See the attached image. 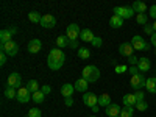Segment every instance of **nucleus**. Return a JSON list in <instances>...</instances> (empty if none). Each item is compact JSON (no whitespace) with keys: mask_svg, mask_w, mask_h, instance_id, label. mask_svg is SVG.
<instances>
[{"mask_svg":"<svg viewBox=\"0 0 156 117\" xmlns=\"http://www.w3.org/2000/svg\"><path fill=\"white\" fill-rule=\"evenodd\" d=\"M0 41H2V44H6V42L12 41V33L8 28H3L2 31H0Z\"/></svg>","mask_w":156,"mask_h":117,"instance_id":"21","label":"nucleus"},{"mask_svg":"<svg viewBox=\"0 0 156 117\" xmlns=\"http://www.w3.org/2000/svg\"><path fill=\"white\" fill-rule=\"evenodd\" d=\"M131 8L134 9V12H137V14H144V12L147 11V5L144 2H134Z\"/></svg>","mask_w":156,"mask_h":117,"instance_id":"23","label":"nucleus"},{"mask_svg":"<svg viewBox=\"0 0 156 117\" xmlns=\"http://www.w3.org/2000/svg\"><path fill=\"white\" fill-rule=\"evenodd\" d=\"M144 33H147V34H150V36H151V34L154 33V30H153V25H148V23H147L145 27H144Z\"/></svg>","mask_w":156,"mask_h":117,"instance_id":"37","label":"nucleus"},{"mask_svg":"<svg viewBox=\"0 0 156 117\" xmlns=\"http://www.w3.org/2000/svg\"><path fill=\"white\" fill-rule=\"evenodd\" d=\"M154 55H156V50H154Z\"/></svg>","mask_w":156,"mask_h":117,"instance_id":"52","label":"nucleus"},{"mask_svg":"<svg viewBox=\"0 0 156 117\" xmlns=\"http://www.w3.org/2000/svg\"><path fill=\"white\" fill-rule=\"evenodd\" d=\"M150 41H151V45H154L156 47V31L151 34V37H150Z\"/></svg>","mask_w":156,"mask_h":117,"instance_id":"45","label":"nucleus"},{"mask_svg":"<svg viewBox=\"0 0 156 117\" xmlns=\"http://www.w3.org/2000/svg\"><path fill=\"white\" fill-rule=\"evenodd\" d=\"M83 101H84L86 106L94 108V106L98 105V97L95 94H92V92H86V94H83Z\"/></svg>","mask_w":156,"mask_h":117,"instance_id":"10","label":"nucleus"},{"mask_svg":"<svg viewBox=\"0 0 156 117\" xmlns=\"http://www.w3.org/2000/svg\"><path fill=\"white\" fill-rule=\"evenodd\" d=\"M0 48H2V51H5L8 56H16L17 51H19V44L16 41H9L6 44H2Z\"/></svg>","mask_w":156,"mask_h":117,"instance_id":"6","label":"nucleus"},{"mask_svg":"<svg viewBox=\"0 0 156 117\" xmlns=\"http://www.w3.org/2000/svg\"><path fill=\"white\" fill-rule=\"evenodd\" d=\"M120 115L122 117H133L134 115V106H125V108H122Z\"/></svg>","mask_w":156,"mask_h":117,"instance_id":"26","label":"nucleus"},{"mask_svg":"<svg viewBox=\"0 0 156 117\" xmlns=\"http://www.w3.org/2000/svg\"><path fill=\"white\" fill-rule=\"evenodd\" d=\"M50 90H51V87H50L48 84H44V86L41 87V92H42L44 95H47V94H50Z\"/></svg>","mask_w":156,"mask_h":117,"instance_id":"40","label":"nucleus"},{"mask_svg":"<svg viewBox=\"0 0 156 117\" xmlns=\"http://www.w3.org/2000/svg\"><path fill=\"white\" fill-rule=\"evenodd\" d=\"M137 69H139L140 73L148 72V70H150V59H148V58H140L139 62H137Z\"/></svg>","mask_w":156,"mask_h":117,"instance_id":"16","label":"nucleus"},{"mask_svg":"<svg viewBox=\"0 0 156 117\" xmlns=\"http://www.w3.org/2000/svg\"><path fill=\"white\" fill-rule=\"evenodd\" d=\"M128 70H129V73H131V75H137V73H140L139 69H137V66H131Z\"/></svg>","mask_w":156,"mask_h":117,"instance_id":"42","label":"nucleus"},{"mask_svg":"<svg viewBox=\"0 0 156 117\" xmlns=\"http://www.w3.org/2000/svg\"><path fill=\"white\" fill-rule=\"evenodd\" d=\"M80 34H81V30H80V27H78L76 23H70L69 27L66 28V36L70 39V41L80 39Z\"/></svg>","mask_w":156,"mask_h":117,"instance_id":"7","label":"nucleus"},{"mask_svg":"<svg viewBox=\"0 0 156 117\" xmlns=\"http://www.w3.org/2000/svg\"><path fill=\"white\" fill-rule=\"evenodd\" d=\"M87 81L84 80V78H80V80H76L75 81V90H78V92H83V94H86V90H87Z\"/></svg>","mask_w":156,"mask_h":117,"instance_id":"17","label":"nucleus"},{"mask_svg":"<svg viewBox=\"0 0 156 117\" xmlns=\"http://www.w3.org/2000/svg\"><path fill=\"white\" fill-rule=\"evenodd\" d=\"M112 12L115 16L122 17V19H131L134 16V9L131 6H115L112 9Z\"/></svg>","mask_w":156,"mask_h":117,"instance_id":"3","label":"nucleus"},{"mask_svg":"<svg viewBox=\"0 0 156 117\" xmlns=\"http://www.w3.org/2000/svg\"><path fill=\"white\" fill-rule=\"evenodd\" d=\"M90 109H92V112H98V105L94 106V108H90Z\"/></svg>","mask_w":156,"mask_h":117,"instance_id":"48","label":"nucleus"},{"mask_svg":"<svg viewBox=\"0 0 156 117\" xmlns=\"http://www.w3.org/2000/svg\"><path fill=\"white\" fill-rule=\"evenodd\" d=\"M73 92H75V86H72V84H69V83H66V84L61 86V95H62L64 98L72 97Z\"/></svg>","mask_w":156,"mask_h":117,"instance_id":"15","label":"nucleus"},{"mask_svg":"<svg viewBox=\"0 0 156 117\" xmlns=\"http://www.w3.org/2000/svg\"><path fill=\"white\" fill-rule=\"evenodd\" d=\"M147 108H148V103H147L145 100L136 103V109H137V111H147Z\"/></svg>","mask_w":156,"mask_h":117,"instance_id":"34","label":"nucleus"},{"mask_svg":"<svg viewBox=\"0 0 156 117\" xmlns=\"http://www.w3.org/2000/svg\"><path fill=\"white\" fill-rule=\"evenodd\" d=\"M120 106L119 105H115V103H111L109 106H106V109H105V114L108 115V117H117V115H120Z\"/></svg>","mask_w":156,"mask_h":117,"instance_id":"13","label":"nucleus"},{"mask_svg":"<svg viewBox=\"0 0 156 117\" xmlns=\"http://www.w3.org/2000/svg\"><path fill=\"white\" fill-rule=\"evenodd\" d=\"M6 83H8L9 87H14V89L17 87V89H20V86H22V78H20V75H19L17 72H12V73L8 76Z\"/></svg>","mask_w":156,"mask_h":117,"instance_id":"9","label":"nucleus"},{"mask_svg":"<svg viewBox=\"0 0 156 117\" xmlns=\"http://www.w3.org/2000/svg\"><path fill=\"white\" fill-rule=\"evenodd\" d=\"M8 30H9V31H11V33H12V36H14V34H16V33H17V28H16V27H9V28H8Z\"/></svg>","mask_w":156,"mask_h":117,"instance_id":"47","label":"nucleus"},{"mask_svg":"<svg viewBox=\"0 0 156 117\" xmlns=\"http://www.w3.org/2000/svg\"><path fill=\"white\" fill-rule=\"evenodd\" d=\"M128 61H129V64H131V66H137V62H139V58L133 55V56H129V58H128Z\"/></svg>","mask_w":156,"mask_h":117,"instance_id":"39","label":"nucleus"},{"mask_svg":"<svg viewBox=\"0 0 156 117\" xmlns=\"http://www.w3.org/2000/svg\"><path fill=\"white\" fill-rule=\"evenodd\" d=\"M111 105V97H109V94H101L100 97H98V106H109Z\"/></svg>","mask_w":156,"mask_h":117,"instance_id":"25","label":"nucleus"},{"mask_svg":"<svg viewBox=\"0 0 156 117\" xmlns=\"http://www.w3.org/2000/svg\"><path fill=\"white\" fill-rule=\"evenodd\" d=\"M117 117H122V115H117Z\"/></svg>","mask_w":156,"mask_h":117,"instance_id":"51","label":"nucleus"},{"mask_svg":"<svg viewBox=\"0 0 156 117\" xmlns=\"http://www.w3.org/2000/svg\"><path fill=\"white\" fill-rule=\"evenodd\" d=\"M145 87H147V92H150V94H156V76H150V78H147V84H145Z\"/></svg>","mask_w":156,"mask_h":117,"instance_id":"19","label":"nucleus"},{"mask_svg":"<svg viewBox=\"0 0 156 117\" xmlns=\"http://www.w3.org/2000/svg\"><path fill=\"white\" fill-rule=\"evenodd\" d=\"M119 53H120L122 56H126V58L133 56L134 48H133L131 42H122V44H120V47H119Z\"/></svg>","mask_w":156,"mask_h":117,"instance_id":"11","label":"nucleus"},{"mask_svg":"<svg viewBox=\"0 0 156 117\" xmlns=\"http://www.w3.org/2000/svg\"><path fill=\"white\" fill-rule=\"evenodd\" d=\"M70 48H80L78 47V41H70V45H69Z\"/></svg>","mask_w":156,"mask_h":117,"instance_id":"46","label":"nucleus"},{"mask_svg":"<svg viewBox=\"0 0 156 117\" xmlns=\"http://www.w3.org/2000/svg\"><path fill=\"white\" fill-rule=\"evenodd\" d=\"M89 117H97V115H89Z\"/></svg>","mask_w":156,"mask_h":117,"instance_id":"50","label":"nucleus"},{"mask_svg":"<svg viewBox=\"0 0 156 117\" xmlns=\"http://www.w3.org/2000/svg\"><path fill=\"white\" fill-rule=\"evenodd\" d=\"M27 117H42V112H41V109H37V108H31L28 111Z\"/></svg>","mask_w":156,"mask_h":117,"instance_id":"33","label":"nucleus"},{"mask_svg":"<svg viewBox=\"0 0 156 117\" xmlns=\"http://www.w3.org/2000/svg\"><path fill=\"white\" fill-rule=\"evenodd\" d=\"M154 67H156V66H154Z\"/></svg>","mask_w":156,"mask_h":117,"instance_id":"53","label":"nucleus"},{"mask_svg":"<svg viewBox=\"0 0 156 117\" xmlns=\"http://www.w3.org/2000/svg\"><path fill=\"white\" fill-rule=\"evenodd\" d=\"M134 97H136L137 101H142V100H144V97H145V94L142 92V90H134Z\"/></svg>","mask_w":156,"mask_h":117,"instance_id":"35","label":"nucleus"},{"mask_svg":"<svg viewBox=\"0 0 156 117\" xmlns=\"http://www.w3.org/2000/svg\"><path fill=\"white\" fill-rule=\"evenodd\" d=\"M94 33L90 31V30H87V28H84V30H81V34H80V39L83 42H92L94 41Z\"/></svg>","mask_w":156,"mask_h":117,"instance_id":"18","label":"nucleus"},{"mask_svg":"<svg viewBox=\"0 0 156 117\" xmlns=\"http://www.w3.org/2000/svg\"><path fill=\"white\" fill-rule=\"evenodd\" d=\"M5 97L9 98V100L14 98V97H17V90H16L14 87H9V86H8V87L5 89Z\"/></svg>","mask_w":156,"mask_h":117,"instance_id":"31","label":"nucleus"},{"mask_svg":"<svg viewBox=\"0 0 156 117\" xmlns=\"http://www.w3.org/2000/svg\"><path fill=\"white\" fill-rule=\"evenodd\" d=\"M64 61H66V55L61 48H51L50 53L47 56V64L51 70H58L64 66Z\"/></svg>","mask_w":156,"mask_h":117,"instance_id":"1","label":"nucleus"},{"mask_svg":"<svg viewBox=\"0 0 156 117\" xmlns=\"http://www.w3.org/2000/svg\"><path fill=\"white\" fill-rule=\"evenodd\" d=\"M64 103H66V106H72V105H73V98H72V97H67Z\"/></svg>","mask_w":156,"mask_h":117,"instance_id":"44","label":"nucleus"},{"mask_svg":"<svg viewBox=\"0 0 156 117\" xmlns=\"http://www.w3.org/2000/svg\"><path fill=\"white\" fill-rule=\"evenodd\" d=\"M153 30L156 31V20H154V23H153Z\"/></svg>","mask_w":156,"mask_h":117,"instance_id":"49","label":"nucleus"},{"mask_svg":"<svg viewBox=\"0 0 156 117\" xmlns=\"http://www.w3.org/2000/svg\"><path fill=\"white\" fill-rule=\"evenodd\" d=\"M83 78L87 83H95L98 78H100V70L97 69V66H86L83 69Z\"/></svg>","mask_w":156,"mask_h":117,"instance_id":"2","label":"nucleus"},{"mask_svg":"<svg viewBox=\"0 0 156 117\" xmlns=\"http://www.w3.org/2000/svg\"><path fill=\"white\" fill-rule=\"evenodd\" d=\"M6 58H8V55L5 51H2V53H0V66H5L6 64Z\"/></svg>","mask_w":156,"mask_h":117,"instance_id":"38","label":"nucleus"},{"mask_svg":"<svg viewBox=\"0 0 156 117\" xmlns=\"http://www.w3.org/2000/svg\"><path fill=\"white\" fill-rule=\"evenodd\" d=\"M27 87H28V90H30L31 94L37 92V90H41V89H39V84H37L36 80H30V81L27 83Z\"/></svg>","mask_w":156,"mask_h":117,"instance_id":"29","label":"nucleus"},{"mask_svg":"<svg viewBox=\"0 0 156 117\" xmlns=\"http://www.w3.org/2000/svg\"><path fill=\"white\" fill-rule=\"evenodd\" d=\"M129 83H131V86L134 87V90H140L142 87H145V84H147V78L142 75V73H137V75H133V76H131Z\"/></svg>","mask_w":156,"mask_h":117,"instance_id":"5","label":"nucleus"},{"mask_svg":"<svg viewBox=\"0 0 156 117\" xmlns=\"http://www.w3.org/2000/svg\"><path fill=\"white\" fill-rule=\"evenodd\" d=\"M17 101L19 103H28L30 100H31V92L28 90V87L25 86V87H20V89H17Z\"/></svg>","mask_w":156,"mask_h":117,"instance_id":"8","label":"nucleus"},{"mask_svg":"<svg viewBox=\"0 0 156 117\" xmlns=\"http://www.w3.org/2000/svg\"><path fill=\"white\" fill-rule=\"evenodd\" d=\"M41 25L44 28H53L56 25V17L51 16V14H44L41 19Z\"/></svg>","mask_w":156,"mask_h":117,"instance_id":"12","label":"nucleus"},{"mask_svg":"<svg viewBox=\"0 0 156 117\" xmlns=\"http://www.w3.org/2000/svg\"><path fill=\"white\" fill-rule=\"evenodd\" d=\"M126 70H128L126 66H115V72H117V73H123V72H126Z\"/></svg>","mask_w":156,"mask_h":117,"instance_id":"41","label":"nucleus"},{"mask_svg":"<svg viewBox=\"0 0 156 117\" xmlns=\"http://www.w3.org/2000/svg\"><path fill=\"white\" fill-rule=\"evenodd\" d=\"M122 101H123V105H125V106H136V103H137L134 94H126V95H123Z\"/></svg>","mask_w":156,"mask_h":117,"instance_id":"20","label":"nucleus"},{"mask_svg":"<svg viewBox=\"0 0 156 117\" xmlns=\"http://www.w3.org/2000/svg\"><path fill=\"white\" fill-rule=\"evenodd\" d=\"M41 48H42V42L39 41V39H31V41L28 42V51L30 53H39L41 51Z\"/></svg>","mask_w":156,"mask_h":117,"instance_id":"14","label":"nucleus"},{"mask_svg":"<svg viewBox=\"0 0 156 117\" xmlns=\"http://www.w3.org/2000/svg\"><path fill=\"white\" fill-rule=\"evenodd\" d=\"M90 56V50L86 48V47H80L78 48V58H81V59H87Z\"/></svg>","mask_w":156,"mask_h":117,"instance_id":"27","label":"nucleus"},{"mask_svg":"<svg viewBox=\"0 0 156 117\" xmlns=\"http://www.w3.org/2000/svg\"><path fill=\"white\" fill-rule=\"evenodd\" d=\"M150 17H153V19L156 20V5L150 6Z\"/></svg>","mask_w":156,"mask_h":117,"instance_id":"43","label":"nucleus"},{"mask_svg":"<svg viewBox=\"0 0 156 117\" xmlns=\"http://www.w3.org/2000/svg\"><path fill=\"white\" fill-rule=\"evenodd\" d=\"M28 19H30V22H33V23H36V22H39V23H41V19H42V16L39 14L37 11H31V12H28Z\"/></svg>","mask_w":156,"mask_h":117,"instance_id":"28","label":"nucleus"},{"mask_svg":"<svg viewBox=\"0 0 156 117\" xmlns=\"http://www.w3.org/2000/svg\"><path fill=\"white\" fill-rule=\"evenodd\" d=\"M90 44H92L94 47H101V44H103V42H101V37H98V36H95V37H94V41H92V42H90Z\"/></svg>","mask_w":156,"mask_h":117,"instance_id":"36","label":"nucleus"},{"mask_svg":"<svg viewBox=\"0 0 156 117\" xmlns=\"http://www.w3.org/2000/svg\"><path fill=\"white\" fill-rule=\"evenodd\" d=\"M56 44H58V48H66L70 45V39L67 36H58L56 37Z\"/></svg>","mask_w":156,"mask_h":117,"instance_id":"22","label":"nucleus"},{"mask_svg":"<svg viewBox=\"0 0 156 117\" xmlns=\"http://www.w3.org/2000/svg\"><path fill=\"white\" fill-rule=\"evenodd\" d=\"M131 45H133L134 50H140V51H144V50H148V48H150V44H147L145 39H144V37H140L139 34L133 36V39H131Z\"/></svg>","mask_w":156,"mask_h":117,"instance_id":"4","label":"nucleus"},{"mask_svg":"<svg viewBox=\"0 0 156 117\" xmlns=\"http://www.w3.org/2000/svg\"><path fill=\"white\" fill-rule=\"evenodd\" d=\"M44 98H45V95L41 92V90H37V92L31 94V100H33L34 103H42V101H44Z\"/></svg>","mask_w":156,"mask_h":117,"instance_id":"30","label":"nucleus"},{"mask_svg":"<svg viewBox=\"0 0 156 117\" xmlns=\"http://www.w3.org/2000/svg\"><path fill=\"white\" fill-rule=\"evenodd\" d=\"M109 25H111L112 28H120L122 25H123V19L114 14V16H112V17L109 19Z\"/></svg>","mask_w":156,"mask_h":117,"instance_id":"24","label":"nucleus"},{"mask_svg":"<svg viewBox=\"0 0 156 117\" xmlns=\"http://www.w3.org/2000/svg\"><path fill=\"white\" fill-rule=\"evenodd\" d=\"M147 14H145V12H144V14H137L136 16V22L139 23V25H144V27H145V25H147Z\"/></svg>","mask_w":156,"mask_h":117,"instance_id":"32","label":"nucleus"}]
</instances>
